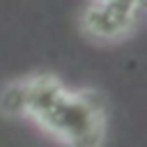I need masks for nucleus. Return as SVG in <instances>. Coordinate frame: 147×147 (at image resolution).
Returning a JSON list of instances; mask_svg holds the SVG:
<instances>
[{"instance_id": "obj_1", "label": "nucleus", "mask_w": 147, "mask_h": 147, "mask_svg": "<svg viewBox=\"0 0 147 147\" xmlns=\"http://www.w3.org/2000/svg\"><path fill=\"white\" fill-rule=\"evenodd\" d=\"M25 115L64 147H101L106 140L103 96L67 90L51 74L25 78Z\"/></svg>"}, {"instance_id": "obj_2", "label": "nucleus", "mask_w": 147, "mask_h": 147, "mask_svg": "<svg viewBox=\"0 0 147 147\" xmlns=\"http://www.w3.org/2000/svg\"><path fill=\"white\" fill-rule=\"evenodd\" d=\"M142 0H92L83 16V32L96 41H117L133 32Z\"/></svg>"}, {"instance_id": "obj_3", "label": "nucleus", "mask_w": 147, "mask_h": 147, "mask_svg": "<svg viewBox=\"0 0 147 147\" xmlns=\"http://www.w3.org/2000/svg\"><path fill=\"white\" fill-rule=\"evenodd\" d=\"M0 110L7 117L25 115V78L14 80L5 87V92L0 96Z\"/></svg>"}]
</instances>
